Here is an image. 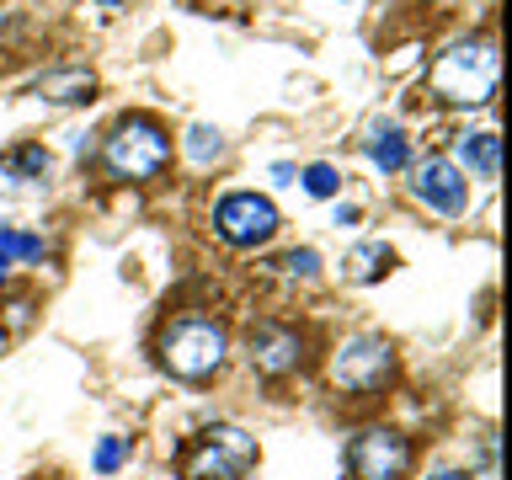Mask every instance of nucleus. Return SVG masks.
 Returning a JSON list of instances; mask_svg holds the SVG:
<instances>
[{"mask_svg": "<svg viewBox=\"0 0 512 480\" xmlns=\"http://www.w3.org/2000/svg\"><path fill=\"white\" fill-rule=\"evenodd\" d=\"M496 80H502V64H496L491 43H454L427 70L432 96L448 107H486L496 96Z\"/></svg>", "mask_w": 512, "mask_h": 480, "instance_id": "obj_1", "label": "nucleus"}, {"mask_svg": "<svg viewBox=\"0 0 512 480\" xmlns=\"http://www.w3.org/2000/svg\"><path fill=\"white\" fill-rule=\"evenodd\" d=\"M155 352L176 379H208L224 368V358H230V331H224V320H214V315H176L171 326L160 331Z\"/></svg>", "mask_w": 512, "mask_h": 480, "instance_id": "obj_2", "label": "nucleus"}, {"mask_svg": "<svg viewBox=\"0 0 512 480\" xmlns=\"http://www.w3.org/2000/svg\"><path fill=\"white\" fill-rule=\"evenodd\" d=\"M102 160L118 182H155V176L171 166V134L155 118L134 112V118L112 123V134L102 144Z\"/></svg>", "mask_w": 512, "mask_h": 480, "instance_id": "obj_3", "label": "nucleus"}, {"mask_svg": "<svg viewBox=\"0 0 512 480\" xmlns=\"http://www.w3.org/2000/svg\"><path fill=\"white\" fill-rule=\"evenodd\" d=\"M256 438L246 427L214 422L182 448V480H246L256 470Z\"/></svg>", "mask_w": 512, "mask_h": 480, "instance_id": "obj_4", "label": "nucleus"}, {"mask_svg": "<svg viewBox=\"0 0 512 480\" xmlns=\"http://www.w3.org/2000/svg\"><path fill=\"white\" fill-rule=\"evenodd\" d=\"M395 379V347L384 336H352L331 358V384L347 395H374Z\"/></svg>", "mask_w": 512, "mask_h": 480, "instance_id": "obj_5", "label": "nucleus"}, {"mask_svg": "<svg viewBox=\"0 0 512 480\" xmlns=\"http://www.w3.org/2000/svg\"><path fill=\"white\" fill-rule=\"evenodd\" d=\"M352 480H406L411 475V443L395 427H368L347 448Z\"/></svg>", "mask_w": 512, "mask_h": 480, "instance_id": "obj_6", "label": "nucleus"}, {"mask_svg": "<svg viewBox=\"0 0 512 480\" xmlns=\"http://www.w3.org/2000/svg\"><path fill=\"white\" fill-rule=\"evenodd\" d=\"M214 224L219 235L230 240V246H267L272 235H278V208H272V198H256V192H230V198H219L214 208Z\"/></svg>", "mask_w": 512, "mask_h": 480, "instance_id": "obj_7", "label": "nucleus"}, {"mask_svg": "<svg viewBox=\"0 0 512 480\" xmlns=\"http://www.w3.org/2000/svg\"><path fill=\"white\" fill-rule=\"evenodd\" d=\"M246 358H251L256 374L283 379L304 363V336L294 326H283V320H256V326L246 331Z\"/></svg>", "mask_w": 512, "mask_h": 480, "instance_id": "obj_8", "label": "nucleus"}, {"mask_svg": "<svg viewBox=\"0 0 512 480\" xmlns=\"http://www.w3.org/2000/svg\"><path fill=\"white\" fill-rule=\"evenodd\" d=\"M411 192L416 203H427L432 214H464V203H470V182H464V171L454 166V160H422V166L411 171Z\"/></svg>", "mask_w": 512, "mask_h": 480, "instance_id": "obj_9", "label": "nucleus"}, {"mask_svg": "<svg viewBox=\"0 0 512 480\" xmlns=\"http://www.w3.org/2000/svg\"><path fill=\"white\" fill-rule=\"evenodd\" d=\"M48 150L43 144H11L6 155H0V192H11V198H22V192H38L48 182Z\"/></svg>", "mask_w": 512, "mask_h": 480, "instance_id": "obj_10", "label": "nucleus"}, {"mask_svg": "<svg viewBox=\"0 0 512 480\" xmlns=\"http://www.w3.org/2000/svg\"><path fill=\"white\" fill-rule=\"evenodd\" d=\"M43 96V102H59V107H86L96 96V75L80 70V64H70V70H48L38 75V86H32Z\"/></svg>", "mask_w": 512, "mask_h": 480, "instance_id": "obj_11", "label": "nucleus"}, {"mask_svg": "<svg viewBox=\"0 0 512 480\" xmlns=\"http://www.w3.org/2000/svg\"><path fill=\"white\" fill-rule=\"evenodd\" d=\"M363 150H368V160H374L379 171H406L411 166V139H406L400 123H374L368 139H363Z\"/></svg>", "mask_w": 512, "mask_h": 480, "instance_id": "obj_12", "label": "nucleus"}, {"mask_svg": "<svg viewBox=\"0 0 512 480\" xmlns=\"http://www.w3.org/2000/svg\"><path fill=\"white\" fill-rule=\"evenodd\" d=\"M459 171H475L480 182H496V171H502V139L496 134H464L459 139Z\"/></svg>", "mask_w": 512, "mask_h": 480, "instance_id": "obj_13", "label": "nucleus"}, {"mask_svg": "<svg viewBox=\"0 0 512 480\" xmlns=\"http://www.w3.org/2000/svg\"><path fill=\"white\" fill-rule=\"evenodd\" d=\"M390 267H395V251L384 246V240H363V246H352L347 262H342L347 283H379Z\"/></svg>", "mask_w": 512, "mask_h": 480, "instance_id": "obj_14", "label": "nucleus"}, {"mask_svg": "<svg viewBox=\"0 0 512 480\" xmlns=\"http://www.w3.org/2000/svg\"><path fill=\"white\" fill-rule=\"evenodd\" d=\"M11 262H43V240L0 224V267H11Z\"/></svg>", "mask_w": 512, "mask_h": 480, "instance_id": "obj_15", "label": "nucleus"}, {"mask_svg": "<svg viewBox=\"0 0 512 480\" xmlns=\"http://www.w3.org/2000/svg\"><path fill=\"white\" fill-rule=\"evenodd\" d=\"M187 155L198 160V166H208V160H219V155H224V134H219V128H208V123L187 128Z\"/></svg>", "mask_w": 512, "mask_h": 480, "instance_id": "obj_16", "label": "nucleus"}, {"mask_svg": "<svg viewBox=\"0 0 512 480\" xmlns=\"http://www.w3.org/2000/svg\"><path fill=\"white\" fill-rule=\"evenodd\" d=\"M91 464H96V475H118L128 464V438H118V432L102 438V443H96V454H91Z\"/></svg>", "mask_w": 512, "mask_h": 480, "instance_id": "obj_17", "label": "nucleus"}, {"mask_svg": "<svg viewBox=\"0 0 512 480\" xmlns=\"http://www.w3.org/2000/svg\"><path fill=\"white\" fill-rule=\"evenodd\" d=\"M304 192H310V198H336V192H342V176H336V166H326V160H315V166H304Z\"/></svg>", "mask_w": 512, "mask_h": 480, "instance_id": "obj_18", "label": "nucleus"}, {"mask_svg": "<svg viewBox=\"0 0 512 480\" xmlns=\"http://www.w3.org/2000/svg\"><path fill=\"white\" fill-rule=\"evenodd\" d=\"M283 272H288V278H304V283H315V278H320V251H310V246L288 251V256H283Z\"/></svg>", "mask_w": 512, "mask_h": 480, "instance_id": "obj_19", "label": "nucleus"}, {"mask_svg": "<svg viewBox=\"0 0 512 480\" xmlns=\"http://www.w3.org/2000/svg\"><path fill=\"white\" fill-rule=\"evenodd\" d=\"M336 224H358V208H352V203H336Z\"/></svg>", "mask_w": 512, "mask_h": 480, "instance_id": "obj_20", "label": "nucleus"}, {"mask_svg": "<svg viewBox=\"0 0 512 480\" xmlns=\"http://www.w3.org/2000/svg\"><path fill=\"white\" fill-rule=\"evenodd\" d=\"M432 480H464L459 470H438V475H432Z\"/></svg>", "mask_w": 512, "mask_h": 480, "instance_id": "obj_21", "label": "nucleus"}, {"mask_svg": "<svg viewBox=\"0 0 512 480\" xmlns=\"http://www.w3.org/2000/svg\"><path fill=\"white\" fill-rule=\"evenodd\" d=\"M96 6H107V11H118V6H128V0H96Z\"/></svg>", "mask_w": 512, "mask_h": 480, "instance_id": "obj_22", "label": "nucleus"}, {"mask_svg": "<svg viewBox=\"0 0 512 480\" xmlns=\"http://www.w3.org/2000/svg\"><path fill=\"white\" fill-rule=\"evenodd\" d=\"M0 283H6V267H0Z\"/></svg>", "mask_w": 512, "mask_h": 480, "instance_id": "obj_23", "label": "nucleus"}]
</instances>
